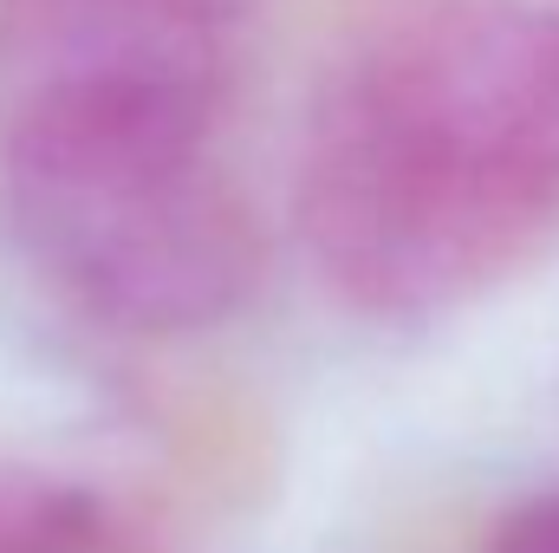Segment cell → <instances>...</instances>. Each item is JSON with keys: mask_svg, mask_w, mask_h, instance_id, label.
<instances>
[{"mask_svg": "<svg viewBox=\"0 0 559 553\" xmlns=\"http://www.w3.org/2000/svg\"><path fill=\"white\" fill-rule=\"evenodd\" d=\"M0 553H163V541L105 489L0 462Z\"/></svg>", "mask_w": 559, "mask_h": 553, "instance_id": "277c9868", "label": "cell"}, {"mask_svg": "<svg viewBox=\"0 0 559 553\" xmlns=\"http://www.w3.org/2000/svg\"><path fill=\"white\" fill-rule=\"evenodd\" d=\"M248 0H0V79L20 72H235Z\"/></svg>", "mask_w": 559, "mask_h": 553, "instance_id": "3957f363", "label": "cell"}, {"mask_svg": "<svg viewBox=\"0 0 559 553\" xmlns=\"http://www.w3.org/2000/svg\"><path fill=\"white\" fill-rule=\"evenodd\" d=\"M495 553H559V495L527 502V508H521V515L501 528Z\"/></svg>", "mask_w": 559, "mask_h": 553, "instance_id": "5b68a950", "label": "cell"}, {"mask_svg": "<svg viewBox=\"0 0 559 553\" xmlns=\"http://www.w3.org/2000/svg\"><path fill=\"white\" fill-rule=\"evenodd\" d=\"M299 235L378 319H436L559 242V7L417 0L312 98Z\"/></svg>", "mask_w": 559, "mask_h": 553, "instance_id": "6da1fadb", "label": "cell"}, {"mask_svg": "<svg viewBox=\"0 0 559 553\" xmlns=\"http://www.w3.org/2000/svg\"><path fill=\"white\" fill-rule=\"evenodd\" d=\"M228 85L39 79L0 92V196L20 248L118 332H202L261 280V222L222 150Z\"/></svg>", "mask_w": 559, "mask_h": 553, "instance_id": "7a4b0ae2", "label": "cell"}]
</instances>
